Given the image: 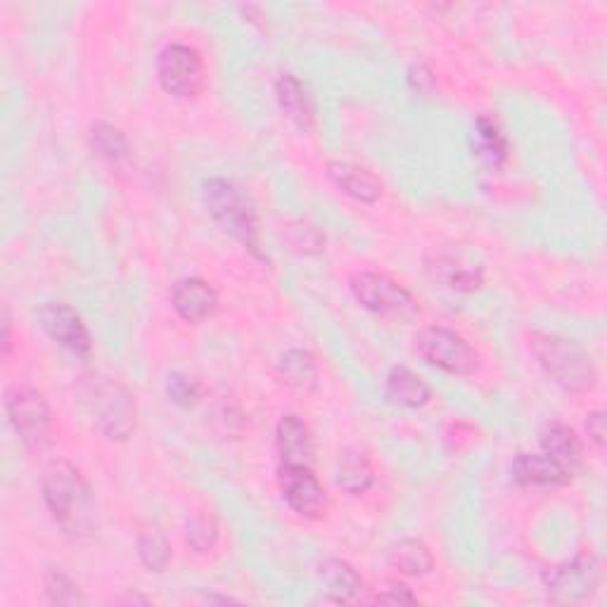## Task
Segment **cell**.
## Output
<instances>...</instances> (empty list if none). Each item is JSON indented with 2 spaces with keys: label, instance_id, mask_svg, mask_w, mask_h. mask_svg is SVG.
<instances>
[{
  "label": "cell",
  "instance_id": "6da1fadb",
  "mask_svg": "<svg viewBox=\"0 0 607 607\" xmlns=\"http://www.w3.org/2000/svg\"><path fill=\"white\" fill-rule=\"evenodd\" d=\"M44 501L69 539H89L95 529V499L83 475L67 460L50 463L44 472Z\"/></svg>",
  "mask_w": 607,
  "mask_h": 607
},
{
  "label": "cell",
  "instance_id": "7a4b0ae2",
  "mask_svg": "<svg viewBox=\"0 0 607 607\" xmlns=\"http://www.w3.org/2000/svg\"><path fill=\"white\" fill-rule=\"evenodd\" d=\"M529 347L544 373L564 392L584 394L596 387V363L579 342L550 332H532Z\"/></svg>",
  "mask_w": 607,
  "mask_h": 607
},
{
  "label": "cell",
  "instance_id": "3957f363",
  "mask_svg": "<svg viewBox=\"0 0 607 607\" xmlns=\"http://www.w3.org/2000/svg\"><path fill=\"white\" fill-rule=\"evenodd\" d=\"M79 404L91 425L107 440H129L136 430V401L131 392L112 377H89L79 387Z\"/></svg>",
  "mask_w": 607,
  "mask_h": 607
},
{
  "label": "cell",
  "instance_id": "277c9868",
  "mask_svg": "<svg viewBox=\"0 0 607 607\" xmlns=\"http://www.w3.org/2000/svg\"><path fill=\"white\" fill-rule=\"evenodd\" d=\"M202 202L221 229L254 254L259 252V214L252 197L233 180L211 178L202 186Z\"/></svg>",
  "mask_w": 607,
  "mask_h": 607
},
{
  "label": "cell",
  "instance_id": "5b68a950",
  "mask_svg": "<svg viewBox=\"0 0 607 607\" xmlns=\"http://www.w3.org/2000/svg\"><path fill=\"white\" fill-rule=\"evenodd\" d=\"M416 349L430 365L448 375H470L479 365V357L470 342L463 335L442 326L420 330L416 335Z\"/></svg>",
  "mask_w": 607,
  "mask_h": 607
},
{
  "label": "cell",
  "instance_id": "8992f818",
  "mask_svg": "<svg viewBox=\"0 0 607 607\" xmlns=\"http://www.w3.org/2000/svg\"><path fill=\"white\" fill-rule=\"evenodd\" d=\"M5 411L10 418V425L15 428L24 446L40 448L48 444L52 432V418L44 394L32 387H10L5 394Z\"/></svg>",
  "mask_w": 607,
  "mask_h": 607
},
{
  "label": "cell",
  "instance_id": "52a82bcc",
  "mask_svg": "<svg viewBox=\"0 0 607 607\" xmlns=\"http://www.w3.org/2000/svg\"><path fill=\"white\" fill-rule=\"evenodd\" d=\"M157 79L168 95L192 101L205 89L202 55L186 44H168L157 58Z\"/></svg>",
  "mask_w": 607,
  "mask_h": 607
},
{
  "label": "cell",
  "instance_id": "ba28073f",
  "mask_svg": "<svg viewBox=\"0 0 607 607\" xmlns=\"http://www.w3.org/2000/svg\"><path fill=\"white\" fill-rule=\"evenodd\" d=\"M349 290L363 308L380 316H406L418 308L413 294L385 273L361 271L349 280Z\"/></svg>",
  "mask_w": 607,
  "mask_h": 607
},
{
  "label": "cell",
  "instance_id": "9c48e42d",
  "mask_svg": "<svg viewBox=\"0 0 607 607\" xmlns=\"http://www.w3.org/2000/svg\"><path fill=\"white\" fill-rule=\"evenodd\" d=\"M600 584V562L598 558L584 550L572 560L558 564L556 570L546 574V591L550 600L556 603H579L596 593Z\"/></svg>",
  "mask_w": 607,
  "mask_h": 607
},
{
  "label": "cell",
  "instance_id": "30bf717a",
  "mask_svg": "<svg viewBox=\"0 0 607 607\" xmlns=\"http://www.w3.org/2000/svg\"><path fill=\"white\" fill-rule=\"evenodd\" d=\"M278 485L285 503L296 515L316 517L326 511V489L318 482L312 465H285L280 463Z\"/></svg>",
  "mask_w": 607,
  "mask_h": 607
},
{
  "label": "cell",
  "instance_id": "8fae6325",
  "mask_svg": "<svg viewBox=\"0 0 607 607\" xmlns=\"http://www.w3.org/2000/svg\"><path fill=\"white\" fill-rule=\"evenodd\" d=\"M38 323L55 345L72 351L77 357H89L93 349L86 323L65 302H46L38 308Z\"/></svg>",
  "mask_w": 607,
  "mask_h": 607
},
{
  "label": "cell",
  "instance_id": "7c38bea8",
  "mask_svg": "<svg viewBox=\"0 0 607 607\" xmlns=\"http://www.w3.org/2000/svg\"><path fill=\"white\" fill-rule=\"evenodd\" d=\"M172 306L186 323H202L217 312L219 296L200 278H180L172 288Z\"/></svg>",
  "mask_w": 607,
  "mask_h": 607
},
{
  "label": "cell",
  "instance_id": "4fadbf2b",
  "mask_svg": "<svg viewBox=\"0 0 607 607\" xmlns=\"http://www.w3.org/2000/svg\"><path fill=\"white\" fill-rule=\"evenodd\" d=\"M276 446L280 463L285 465H312L314 436L300 416H282L276 428Z\"/></svg>",
  "mask_w": 607,
  "mask_h": 607
},
{
  "label": "cell",
  "instance_id": "5bb4252c",
  "mask_svg": "<svg viewBox=\"0 0 607 607\" xmlns=\"http://www.w3.org/2000/svg\"><path fill=\"white\" fill-rule=\"evenodd\" d=\"M511 475L522 487H562L572 479V475L544 451L541 454H517L511 465Z\"/></svg>",
  "mask_w": 607,
  "mask_h": 607
},
{
  "label": "cell",
  "instance_id": "9a60e30c",
  "mask_svg": "<svg viewBox=\"0 0 607 607\" xmlns=\"http://www.w3.org/2000/svg\"><path fill=\"white\" fill-rule=\"evenodd\" d=\"M328 176L340 188L345 195L354 197L359 202H377L383 195V183L369 168L349 164V162H330L328 164Z\"/></svg>",
  "mask_w": 607,
  "mask_h": 607
},
{
  "label": "cell",
  "instance_id": "2e32d148",
  "mask_svg": "<svg viewBox=\"0 0 607 607\" xmlns=\"http://www.w3.org/2000/svg\"><path fill=\"white\" fill-rule=\"evenodd\" d=\"M276 97L280 109L285 112V117L300 126L302 131H312L314 121H316V112H314V103L308 97L306 89L302 86V81L296 79L294 74H280L276 79Z\"/></svg>",
  "mask_w": 607,
  "mask_h": 607
},
{
  "label": "cell",
  "instance_id": "e0dca14e",
  "mask_svg": "<svg viewBox=\"0 0 607 607\" xmlns=\"http://www.w3.org/2000/svg\"><path fill=\"white\" fill-rule=\"evenodd\" d=\"M430 273L436 282L454 292H475L485 285L482 266L460 261L456 257H436L430 266Z\"/></svg>",
  "mask_w": 607,
  "mask_h": 607
},
{
  "label": "cell",
  "instance_id": "ac0fdd59",
  "mask_svg": "<svg viewBox=\"0 0 607 607\" xmlns=\"http://www.w3.org/2000/svg\"><path fill=\"white\" fill-rule=\"evenodd\" d=\"M541 448L546 456L562 465L570 475L579 472V468H582V460H584L582 444H579V436L574 434V430L562 425V422H553V425H548L544 430Z\"/></svg>",
  "mask_w": 607,
  "mask_h": 607
},
{
  "label": "cell",
  "instance_id": "d6986e66",
  "mask_svg": "<svg viewBox=\"0 0 607 607\" xmlns=\"http://www.w3.org/2000/svg\"><path fill=\"white\" fill-rule=\"evenodd\" d=\"M318 576H320V584H323V591H326V596L335 603L354 600L363 588L359 572L351 568L349 562L337 560V558H330L323 562L318 570Z\"/></svg>",
  "mask_w": 607,
  "mask_h": 607
},
{
  "label": "cell",
  "instance_id": "ffe728a7",
  "mask_svg": "<svg viewBox=\"0 0 607 607\" xmlns=\"http://www.w3.org/2000/svg\"><path fill=\"white\" fill-rule=\"evenodd\" d=\"M385 394L392 404L404 408H420L432 399V389L425 385V380L404 369V365L389 371L385 380Z\"/></svg>",
  "mask_w": 607,
  "mask_h": 607
},
{
  "label": "cell",
  "instance_id": "44dd1931",
  "mask_svg": "<svg viewBox=\"0 0 607 607\" xmlns=\"http://www.w3.org/2000/svg\"><path fill=\"white\" fill-rule=\"evenodd\" d=\"M387 560L394 570L408 576H425L434 568L432 550L418 539H401L392 544L387 550Z\"/></svg>",
  "mask_w": 607,
  "mask_h": 607
},
{
  "label": "cell",
  "instance_id": "7402d4cb",
  "mask_svg": "<svg viewBox=\"0 0 607 607\" xmlns=\"http://www.w3.org/2000/svg\"><path fill=\"white\" fill-rule=\"evenodd\" d=\"M280 377L285 385L296 392H314L318 387V365L316 359L304 349H290L280 359Z\"/></svg>",
  "mask_w": 607,
  "mask_h": 607
},
{
  "label": "cell",
  "instance_id": "603a6c76",
  "mask_svg": "<svg viewBox=\"0 0 607 607\" xmlns=\"http://www.w3.org/2000/svg\"><path fill=\"white\" fill-rule=\"evenodd\" d=\"M375 482V472L371 460L365 458L359 451H347L337 465V485L345 489L351 497H361L369 491Z\"/></svg>",
  "mask_w": 607,
  "mask_h": 607
},
{
  "label": "cell",
  "instance_id": "cb8c5ba5",
  "mask_svg": "<svg viewBox=\"0 0 607 607\" xmlns=\"http://www.w3.org/2000/svg\"><path fill=\"white\" fill-rule=\"evenodd\" d=\"M138 558L150 572H164L172 562V544L157 527L138 534Z\"/></svg>",
  "mask_w": 607,
  "mask_h": 607
},
{
  "label": "cell",
  "instance_id": "d4e9b609",
  "mask_svg": "<svg viewBox=\"0 0 607 607\" xmlns=\"http://www.w3.org/2000/svg\"><path fill=\"white\" fill-rule=\"evenodd\" d=\"M91 145L103 160L117 164L129 157V140L112 124H95L91 129Z\"/></svg>",
  "mask_w": 607,
  "mask_h": 607
},
{
  "label": "cell",
  "instance_id": "484cf974",
  "mask_svg": "<svg viewBox=\"0 0 607 607\" xmlns=\"http://www.w3.org/2000/svg\"><path fill=\"white\" fill-rule=\"evenodd\" d=\"M477 140H479V154H482L489 164L501 166L507 160V140L501 133L499 124L491 117L477 119Z\"/></svg>",
  "mask_w": 607,
  "mask_h": 607
},
{
  "label": "cell",
  "instance_id": "4316f807",
  "mask_svg": "<svg viewBox=\"0 0 607 607\" xmlns=\"http://www.w3.org/2000/svg\"><path fill=\"white\" fill-rule=\"evenodd\" d=\"M183 534H186V541L195 553H207V550L214 548L219 539L217 520L205 513H195L186 520V529H183Z\"/></svg>",
  "mask_w": 607,
  "mask_h": 607
},
{
  "label": "cell",
  "instance_id": "83f0119b",
  "mask_svg": "<svg viewBox=\"0 0 607 607\" xmlns=\"http://www.w3.org/2000/svg\"><path fill=\"white\" fill-rule=\"evenodd\" d=\"M44 586L48 593V600L55 605H81V591L62 570L50 568L44 576Z\"/></svg>",
  "mask_w": 607,
  "mask_h": 607
},
{
  "label": "cell",
  "instance_id": "f1b7e54d",
  "mask_svg": "<svg viewBox=\"0 0 607 607\" xmlns=\"http://www.w3.org/2000/svg\"><path fill=\"white\" fill-rule=\"evenodd\" d=\"M166 397L172 399L174 404L188 408L197 399H200V385H197L195 380L188 377V375L172 373L166 377Z\"/></svg>",
  "mask_w": 607,
  "mask_h": 607
},
{
  "label": "cell",
  "instance_id": "f546056e",
  "mask_svg": "<svg viewBox=\"0 0 607 607\" xmlns=\"http://www.w3.org/2000/svg\"><path fill=\"white\" fill-rule=\"evenodd\" d=\"M377 603H389V605H413L416 596L411 593V588H406L401 584H392L387 591L377 593Z\"/></svg>",
  "mask_w": 607,
  "mask_h": 607
},
{
  "label": "cell",
  "instance_id": "4dcf8cb0",
  "mask_svg": "<svg viewBox=\"0 0 607 607\" xmlns=\"http://www.w3.org/2000/svg\"><path fill=\"white\" fill-rule=\"evenodd\" d=\"M586 432H588V440L593 442L596 448H605V416L603 411L591 413L586 420Z\"/></svg>",
  "mask_w": 607,
  "mask_h": 607
},
{
  "label": "cell",
  "instance_id": "1f68e13d",
  "mask_svg": "<svg viewBox=\"0 0 607 607\" xmlns=\"http://www.w3.org/2000/svg\"><path fill=\"white\" fill-rule=\"evenodd\" d=\"M10 347H12V337H10V318L8 314H3V357L10 354Z\"/></svg>",
  "mask_w": 607,
  "mask_h": 607
}]
</instances>
